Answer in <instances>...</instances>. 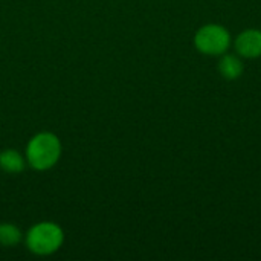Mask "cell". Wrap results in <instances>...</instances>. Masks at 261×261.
I'll use <instances>...</instances> for the list:
<instances>
[{
	"label": "cell",
	"mask_w": 261,
	"mask_h": 261,
	"mask_svg": "<svg viewBox=\"0 0 261 261\" xmlns=\"http://www.w3.org/2000/svg\"><path fill=\"white\" fill-rule=\"evenodd\" d=\"M196 47L208 55H219L226 50L229 46V34L225 28L219 24L203 26L196 34Z\"/></svg>",
	"instance_id": "cell-3"
},
{
	"label": "cell",
	"mask_w": 261,
	"mask_h": 261,
	"mask_svg": "<svg viewBox=\"0 0 261 261\" xmlns=\"http://www.w3.org/2000/svg\"><path fill=\"white\" fill-rule=\"evenodd\" d=\"M0 165L9 173H15L23 168V161L20 154H17L15 151H5L0 156Z\"/></svg>",
	"instance_id": "cell-6"
},
{
	"label": "cell",
	"mask_w": 261,
	"mask_h": 261,
	"mask_svg": "<svg viewBox=\"0 0 261 261\" xmlns=\"http://www.w3.org/2000/svg\"><path fill=\"white\" fill-rule=\"evenodd\" d=\"M219 70L226 80H236L242 75L243 72V64L242 61L234 57V55H225L220 63H219Z\"/></svg>",
	"instance_id": "cell-5"
},
{
	"label": "cell",
	"mask_w": 261,
	"mask_h": 261,
	"mask_svg": "<svg viewBox=\"0 0 261 261\" xmlns=\"http://www.w3.org/2000/svg\"><path fill=\"white\" fill-rule=\"evenodd\" d=\"M236 47L240 55L248 58H257L261 55V32L257 29H248L237 38Z\"/></svg>",
	"instance_id": "cell-4"
},
{
	"label": "cell",
	"mask_w": 261,
	"mask_h": 261,
	"mask_svg": "<svg viewBox=\"0 0 261 261\" xmlns=\"http://www.w3.org/2000/svg\"><path fill=\"white\" fill-rule=\"evenodd\" d=\"M60 150V142L54 135L41 133L31 141L28 147V159L32 167L44 170L57 162Z\"/></svg>",
	"instance_id": "cell-1"
},
{
	"label": "cell",
	"mask_w": 261,
	"mask_h": 261,
	"mask_svg": "<svg viewBox=\"0 0 261 261\" xmlns=\"http://www.w3.org/2000/svg\"><path fill=\"white\" fill-rule=\"evenodd\" d=\"M63 242L61 229L52 223H41L31 229L28 236V245L31 251L37 254H50L60 248Z\"/></svg>",
	"instance_id": "cell-2"
},
{
	"label": "cell",
	"mask_w": 261,
	"mask_h": 261,
	"mask_svg": "<svg viewBox=\"0 0 261 261\" xmlns=\"http://www.w3.org/2000/svg\"><path fill=\"white\" fill-rule=\"evenodd\" d=\"M20 240V232L12 225H2L0 226V243L3 245H15Z\"/></svg>",
	"instance_id": "cell-7"
}]
</instances>
